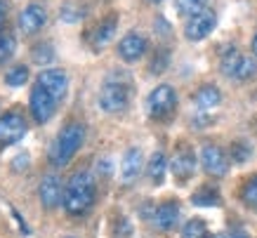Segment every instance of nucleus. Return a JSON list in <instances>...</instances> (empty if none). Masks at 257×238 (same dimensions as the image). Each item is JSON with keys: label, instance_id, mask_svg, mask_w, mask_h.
<instances>
[{"label": "nucleus", "instance_id": "nucleus-13", "mask_svg": "<svg viewBox=\"0 0 257 238\" xmlns=\"http://www.w3.org/2000/svg\"><path fill=\"white\" fill-rule=\"evenodd\" d=\"M38 85H43L57 101H62L69 92V76L64 69H43L38 73Z\"/></svg>", "mask_w": 257, "mask_h": 238}, {"label": "nucleus", "instance_id": "nucleus-2", "mask_svg": "<svg viewBox=\"0 0 257 238\" xmlns=\"http://www.w3.org/2000/svg\"><path fill=\"white\" fill-rule=\"evenodd\" d=\"M85 142V125L78 123V121H71L66 123L59 130V135L55 137V142L50 144V163L55 165V168H64V165H69L71 158L78 154V149L83 146Z\"/></svg>", "mask_w": 257, "mask_h": 238}, {"label": "nucleus", "instance_id": "nucleus-9", "mask_svg": "<svg viewBox=\"0 0 257 238\" xmlns=\"http://www.w3.org/2000/svg\"><path fill=\"white\" fill-rule=\"evenodd\" d=\"M215 26H217V12L215 10H203L198 12L196 17L187 19V26H184V36L187 40L191 43H201L215 31Z\"/></svg>", "mask_w": 257, "mask_h": 238}, {"label": "nucleus", "instance_id": "nucleus-32", "mask_svg": "<svg viewBox=\"0 0 257 238\" xmlns=\"http://www.w3.org/2000/svg\"><path fill=\"white\" fill-rule=\"evenodd\" d=\"M151 3H161V0H151Z\"/></svg>", "mask_w": 257, "mask_h": 238}, {"label": "nucleus", "instance_id": "nucleus-21", "mask_svg": "<svg viewBox=\"0 0 257 238\" xmlns=\"http://www.w3.org/2000/svg\"><path fill=\"white\" fill-rule=\"evenodd\" d=\"M31 59H33V64H38V66L52 64L55 62V45L47 43V40H43V43H38V45H33L31 47Z\"/></svg>", "mask_w": 257, "mask_h": 238}, {"label": "nucleus", "instance_id": "nucleus-18", "mask_svg": "<svg viewBox=\"0 0 257 238\" xmlns=\"http://www.w3.org/2000/svg\"><path fill=\"white\" fill-rule=\"evenodd\" d=\"M194 101L198 108L210 111V108L222 104V92H219L217 85H203V87H198V92L194 94Z\"/></svg>", "mask_w": 257, "mask_h": 238}, {"label": "nucleus", "instance_id": "nucleus-8", "mask_svg": "<svg viewBox=\"0 0 257 238\" xmlns=\"http://www.w3.org/2000/svg\"><path fill=\"white\" fill-rule=\"evenodd\" d=\"M47 24V8L43 3H29L17 17V26L24 36H36Z\"/></svg>", "mask_w": 257, "mask_h": 238}, {"label": "nucleus", "instance_id": "nucleus-20", "mask_svg": "<svg viewBox=\"0 0 257 238\" xmlns=\"http://www.w3.org/2000/svg\"><path fill=\"white\" fill-rule=\"evenodd\" d=\"M191 203L198 205V207H217L219 203H222V196H219V191L215 189V186L203 184L201 189L191 196Z\"/></svg>", "mask_w": 257, "mask_h": 238}, {"label": "nucleus", "instance_id": "nucleus-10", "mask_svg": "<svg viewBox=\"0 0 257 238\" xmlns=\"http://www.w3.org/2000/svg\"><path fill=\"white\" fill-rule=\"evenodd\" d=\"M147 50H149V40H147V36L140 31H127L123 38L118 40V57H120L125 64L140 62L142 57L147 54Z\"/></svg>", "mask_w": 257, "mask_h": 238}, {"label": "nucleus", "instance_id": "nucleus-28", "mask_svg": "<svg viewBox=\"0 0 257 238\" xmlns=\"http://www.w3.org/2000/svg\"><path fill=\"white\" fill-rule=\"evenodd\" d=\"M168 62H170V54H168V50H158L156 57H154V62H151V66H149V71L158 76V73H163V71H165Z\"/></svg>", "mask_w": 257, "mask_h": 238}, {"label": "nucleus", "instance_id": "nucleus-11", "mask_svg": "<svg viewBox=\"0 0 257 238\" xmlns=\"http://www.w3.org/2000/svg\"><path fill=\"white\" fill-rule=\"evenodd\" d=\"M64 189H66V184H64V179L59 175L50 172V175L43 177V179H40V186H38V196H40L43 207H45V210H55V207L62 205Z\"/></svg>", "mask_w": 257, "mask_h": 238}, {"label": "nucleus", "instance_id": "nucleus-26", "mask_svg": "<svg viewBox=\"0 0 257 238\" xmlns=\"http://www.w3.org/2000/svg\"><path fill=\"white\" fill-rule=\"evenodd\" d=\"M15 50H17L15 36H10V33H0V64L8 62L10 57L15 54Z\"/></svg>", "mask_w": 257, "mask_h": 238}, {"label": "nucleus", "instance_id": "nucleus-25", "mask_svg": "<svg viewBox=\"0 0 257 238\" xmlns=\"http://www.w3.org/2000/svg\"><path fill=\"white\" fill-rule=\"evenodd\" d=\"M241 198H243V203L245 205H250V207H257V175H252L243 184V189H241Z\"/></svg>", "mask_w": 257, "mask_h": 238}, {"label": "nucleus", "instance_id": "nucleus-23", "mask_svg": "<svg viewBox=\"0 0 257 238\" xmlns=\"http://www.w3.org/2000/svg\"><path fill=\"white\" fill-rule=\"evenodd\" d=\"M182 238H210L208 224L203 222L201 217H194V219H189V222L182 226Z\"/></svg>", "mask_w": 257, "mask_h": 238}, {"label": "nucleus", "instance_id": "nucleus-7", "mask_svg": "<svg viewBox=\"0 0 257 238\" xmlns=\"http://www.w3.org/2000/svg\"><path fill=\"white\" fill-rule=\"evenodd\" d=\"M29 132V123L19 111H10V113L0 115V146H12L22 142Z\"/></svg>", "mask_w": 257, "mask_h": 238}, {"label": "nucleus", "instance_id": "nucleus-16", "mask_svg": "<svg viewBox=\"0 0 257 238\" xmlns=\"http://www.w3.org/2000/svg\"><path fill=\"white\" fill-rule=\"evenodd\" d=\"M179 222V203L177 200H163L154 212V226L158 231H172Z\"/></svg>", "mask_w": 257, "mask_h": 238}, {"label": "nucleus", "instance_id": "nucleus-31", "mask_svg": "<svg viewBox=\"0 0 257 238\" xmlns=\"http://www.w3.org/2000/svg\"><path fill=\"white\" fill-rule=\"evenodd\" d=\"M231 238H245V236H231Z\"/></svg>", "mask_w": 257, "mask_h": 238}, {"label": "nucleus", "instance_id": "nucleus-24", "mask_svg": "<svg viewBox=\"0 0 257 238\" xmlns=\"http://www.w3.org/2000/svg\"><path fill=\"white\" fill-rule=\"evenodd\" d=\"M29 76H31L29 66H26V64H17V66H12V69L5 73V83H8L10 87H22L24 83H29Z\"/></svg>", "mask_w": 257, "mask_h": 238}, {"label": "nucleus", "instance_id": "nucleus-33", "mask_svg": "<svg viewBox=\"0 0 257 238\" xmlns=\"http://www.w3.org/2000/svg\"><path fill=\"white\" fill-rule=\"evenodd\" d=\"M69 238H71V236H69Z\"/></svg>", "mask_w": 257, "mask_h": 238}, {"label": "nucleus", "instance_id": "nucleus-12", "mask_svg": "<svg viewBox=\"0 0 257 238\" xmlns=\"http://www.w3.org/2000/svg\"><path fill=\"white\" fill-rule=\"evenodd\" d=\"M201 165L210 177H224L229 172V156L217 144H205L201 149Z\"/></svg>", "mask_w": 257, "mask_h": 238}, {"label": "nucleus", "instance_id": "nucleus-4", "mask_svg": "<svg viewBox=\"0 0 257 238\" xmlns=\"http://www.w3.org/2000/svg\"><path fill=\"white\" fill-rule=\"evenodd\" d=\"M219 71L231 80L245 83L250 78L257 76V59L250 54H243L238 50H229L226 54H222V62H219Z\"/></svg>", "mask_w": 257, "mask_h": 238}, {"label": "nucleus", "instance_id": "nucleus-1", "mask_svg": "<svg viewBox=\"0 0 257 238\" xmlns=\"http://www.w3.org/2000/svg\"><path fill=\"white\" fill-rule=\"evenodd\" d=\"M94 198H97V182H94L92 172L78 170L66 182L62 207L71 217H80L94 205Z\"/></svg>", "mask_w": 257, "mask_h": 238}, {"label": "nucleus", "instance_id": "nucleus-6", "mask_svg": "<svg viewBox=\"0 0 257 238\" xmlns=\"http://www.w3.org/2000/svg\"><path fill=\"white\" fill-rule=\"evenodd\" d=\"M57 104H59V101L47 92L43 85L36 83L31 87V94H29V111H31L36 123H40V125L50 123L52 115H55V111H57Z\"/></svg>", "mask_w": 257, "mask_h": 238}, {"label": "nucleus", "instance_id": "nucleus-29", "mask_svg": "<svg viewBox=\"0 0 257 238\" xmlns=\"http://www.w3.org/2000/svg\"><path fill=\"white\" fill-rule=\"evenodd\" d=\"M8 15H10L8 0H0V29H3V26H5V22H8Z\"/></svg>", "mask_w": 257, "mask_h": 238}, {"label": "nucleus", "instance_id": "nucleus-22", "mask_svg": "<svg viewBox=\"0 0 257 238\" xmlns=\"http://www.w3.org/2000/svg\"><path fill=\"white\" fill-rule=\"evenodd\" d=\"M203 10H208V0H175V12L179 17L191 19Z\"/></svg>", "mask_w": 257, "mask_h": 238}, {"label": "nucleus", "instance_id": "nucleus-15", "mask_svg": "<svg viewBox=\"0 0 257 238\" xmlns=\"http://www.w3.org/2000/svg\"><path fill=\"white\" fill-rule=\"evenodd\" d=\"M142 168H144L142 149L140 146H130L123 154V161H120V179H123V184H133L135 179L140 177Z\"/></svg>", "mask_w": 257, "mask_h": 238}, {"label": "nucleus", "instance_id": "nucleus-27", "mask_svg": "<svg viewBox=\"0 0 257 238\" xmlns=\"http://www.w3.org/2000/svg\"><path fill=\"white\" fill-rule=\"evenodd\" d=\"M250 154H252V149L245 142H234L231 144V158H234V163H245L250 158Z\"/></svg>", "mask_w": 257, "mask_h": 238}, {"label": "nucleus", "instance_id": "nucleus-5", "mask_svg": "<svg viewBox=\"0 0 257 238\" xmlns=\"http://www.w3.org/2000/svg\"><path fill=\"white\" fill-rule=\"evenodd\" d=\"M147 108H149V115L156 118V121H163V118L172 115L175 108H177V92H175V87L168 83L156 85V87L149 92Z\"/></svg>", "mask_w": 257, "mask_h": 238}, {"label": "nucleus", "instance_id": "nucleus-17", "mask_svg": "<svg viewBox=\"0 0 257 238\" xmlns=\"http://www.w3.org/2000/svg\"><path fill=\"white\" fill-rule=\"evenodd\" d=\"M116 29H118V15H106L104 17V19L94 26L92 36H90L94 50H101V47L109 45L111 40H113V36H116Z\"/></svg>", "mask_w": 257, "mask_h": 238}, {"label": "nucleus", "instance_id": "nucleus-30", "mask_svg": "<svg viewBox=\"0 0 257 238\" xmlns=\"http://www.w3.org/2000/svg\"><path fill=\"white\" fill-rule=\"evenodd\" d=\"M252 57H255V59H257V33H255V36H252Z\"/></svg>", "mask_w": 257, "mask_h": 238}, {"label": "nucleus", "instance_id": "nucleus-19", "mask_svg": "<svg viewBox=\"0 0 257 238\" xmlns=\"http://www.w3.org/2000/svg\"><path fill=\"white\" fill-rule=\"evenodd\" d=\"M170 170V163H168V158H165L163 151H156V154H151V158H149V165H147V175L149 179H151V184H163L165 179V172Z\"/></svg>", "mask_w": 257, "mask_h": 238}, {"label": "nucleus", "instance_id": "nucleus-3", "mask_svg": "<svg viewBox=\"0 0 257 238\" xmlns=\"http://www.w3.org/2000/svg\"><path fill=\"white\" fill-rule=\"evenodd\" d=\"M99 106L104 113H123L130 106V78H109L99 90Z\"/></svg>", "mask_w": 257, "mask_h": 238}, {"label": "nucleus", "instance_id": "nucleus-14", "mask_svg": "<svg viewBox=\"0 0 257 238\" xmlns=\"http://www.w3.org/2000/svg\"><path fill=\"white\" fill-rule=\"evenodd\" d=\"M170 172L177 184H187L196 175V156L191 149H179L170 161Z\"/></svg>", "mask_w": 257, "mask_h": 238}]
</instances>
